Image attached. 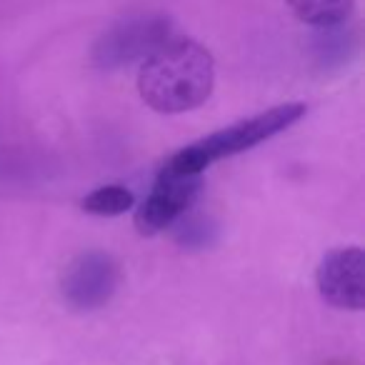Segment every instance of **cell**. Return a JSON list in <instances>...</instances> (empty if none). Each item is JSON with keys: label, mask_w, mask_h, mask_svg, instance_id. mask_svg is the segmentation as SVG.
I'll use <instances>...</instances> for the list:
<instances>
[{"label": "cell", "mask_w": 365, "mask_h": 365, "mask_svg": "<svg viewBox=\"0 0 365 365\" xmlns=\"http://www.w3.org/2000/svg\"><path fill=\"white\" fill-rule=\"evenodd\" d=\"M215 63L205 46L170 38L140 63L138 93L148 108L163 115L195 110L213 93Z\"/></svg>", "instance_id": "1"}, {"label": "cell", "mask_w": 365, "mask_h": 365, "mask_svg": "<svg viewBox=\"0 0 365 365\" xmlns=\"http://www.w3.org/2000/svg\"><path fill=\"white\" fill-rule=\"evenodd\" d=\"M308 113L305 103H283V106L268 108L265 113H258L253 118H245L233 125L215 130L190 145L180 148L165 160V170L178 173V175H203L205 168H210L215 160L238 155L260 143L270 140L278 133L288 130L293 123Z\"/></svg>", "instance_id": "2"}, {"label": "cell", "mask_w": 365, "mask_h": 365, "mask_svg": "<svg viewBox=\"0 0 365 365\" xmlns=\"http://www.w3.org/2000/svg\"><path fill=\"white\" fill-rule=\"evenodd\" d=\"M170 38L173 23L160 13H140V16L123 18L96 41L93 63L103 71H118L138 61L143 63Z\"/></svg>", "instance_id": "3"}, {"label": "cell", "mask_w": 365, "mask_h": 365, "mask_svg": "<svg viewBox=\"0 0 365 365\" xmlns=\"http://www.w3.org/2000/svg\"><path fill=\"white\" fill-rule=\"evenodd\" d=\"M120 285V265L110 253L88 250L66 265L61 275L63 300L73 310H98L110 303Z\"/></svg>", "instance_id": "4"}, {"label": "cell", "mask_w": 365, "mask_h": 365, "mask_svg": "<svg viewBox=\"0 0 365 365\" xmlns=\"http://www.w3.org/2000/svg\"><path fill=\"white\" fill-rule=\"evenodd\" d=\"M200 193V175H178L165 168L158 170L150 193L135 208V230L140 235H158L178 223L193 208Z\"/></svg>", "instance_id": "5"}, {"label": "cell", "mask_w": 365, "mask_h": 365, "mask_svg": "<svg viewBox=\"0 0 365 365\" xmlns=\"http://www.w3.org/2000/svg\"><path fill=\"white\" fill-rule=\"evenodd\" d=\"M320 298L338 310L365 308V253L355 245L323 255L315 270Z\"/></svg>", "instance_id": "6"}, {"label": "cell", "mask_w": 365, "mask_h": 365, "mask_svg": "<svg viewBox=\"0 0 365 365\" xmlns=\"http://www.w3.org/2000/svg\"><path fill=\"white\" fill-rule=\"evenodd\" d=\"M295 18L315 28H335L350 16L353 0H285Z\"/></svg>", "instance_id": "7"}, {"label": "cell", "mask_w": 365, "mask_h": 365, "mask_svg": "<svg viewBox=\"0 0 365 365\" xmlns=\"http://www.w3.org/2000/svg\"><path fill=\"white\" fill-rule=\"evenodd\" d=\"M81 208L98 218H115L135 208V195L125 185H103L83 198Z\"/></svg>", "instance_id": "8"}]
</instances>
